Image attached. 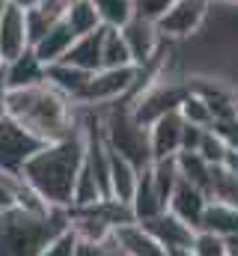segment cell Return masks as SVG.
Segmentation results:
<instances>
[{
  "mask_svg": "<svg viewBox=\"0 0 238 256\" xmlns=\"http://www.w3.org/2000/svg\"><path fill=\"white\" fill-rule=\"evenodd\" d=\"M90 72H84V68H74V66L68 63H54L45 68V80L54 86V90H60L62 96H68L72 102H78L80 98V92L86 90V84H90Z\"/></svg>",
  "mask_w": 238,
  "mask_h": 256,
  "instance_id": "cell-18",
  "label": "cell"
},
{
  "mask_svg": "<svg viewBox=\"0 0 238 256\" xmlns=\"http://www.w3.org/2000/svg\"><path fill=\"white\" fill-rule=\"evenodd\" d=\"M122 39H125V45L131 51V60H134L137 68H146V66L161 54V48H164V39H161L158 24L149 21V18H143V15H134L122 27Z\"/></svg>",
  "mask_w": 238,
  "mask_h": 256,
  "instance_id": "cell-8",
  "label": "cell"
},
{
  "mask_svg": "<svg viewBox=\"0 0 238 256\" xmlns=\"http://www.w3.org/2000/svg\"><path fill=\"white\" fill-rule=\"evenodd\" d=\"M86 158V126L80 116V128L57 143H45L33 158L21 167V176L42 194L54 208H72L74 182L80 176Z\"/></svg>",
  "mask_w": 238,
  "mask_h": 256,
  "instance_id": "cell-2",
  "label": "cell"
},
{
  "mask_svg": "<svg viewBox=\"0 0 238 256\" xmlns=\"http://www.w3.org/2000/svg\"><path fill=\"white\" fill-rule=\"evenodd\" d=\"M214 6H238V0H214Z\"/></svg>",
  "mask_w": 238,
  "mask_h": 256,
  "instance_id": "cell-38",
  "label": "cell"
},
{
  "mask_svg": "<svg viewBox=\"0 0 238 256\" xmlns=\"http://www.w3.org/2000/svg\"><path fill=\"white\" fill-rule=\"evenodd\" d=\"M102 60H104L102 68H125V66H134L131 51H128L125 39H122V30H116V27H108V30H104V51H102Z\"/></svg>",
  "mask_w": 238,
  "mask_h": 256,
  "instance_id": "cell-24",
  "label": "cell"
},
{
  "mask_svg": "<svg viewBox=\"0 0 238 256\" xmlns=\"http://www.w3.org/2000/svg\"><path fill=\"white\" fill-rule=\"evenodd\" d=\"M98 18L104 27H116L122 30L134 15H137V0H92Z\"/></svg>",
  "mask_w": 238,
  "mask_h": 256,
  "instance_id": "cell-23",
  "label": "cell"
},
{
  "mask_svg": "<svg viewBox=\"0 0 238 256\" xmlns=\"http://www.w3.org/2000/svg\"><path fill=\"white\" fill-rule=\"evenodd\" d=\"M208 191H202V188H196V185H190V182H184V179H178L176 191L170 196V212L182 218L188 226H194V230H200L202 226V214H206V208H208Z\"/></svg>",
  "mask_w": 238,
  "mask_h": 256,
  "instance_id": "cell-12",
  "label": "cell"
},
{
  "mask_svg": "<svg viewBox=\"0 0 238 256\" xmlns=\"http://www.w3.org/2000/svg\"><path fill=\"white\" fill-rule=\"evenodd\" d=\"M116 242H119V248H122L125 256H167V250L158 244V238L140 220H131L125 226H119Z\"/></svg>",
  "mask_w": 238,
  "mask_h": 256,
  "instance_id": "cell-15",
  "label": "cell"
},
{
  "mask_svg": "<svg viewBox=\"0 0 238 256\" xmlns=\"http://www.w3.org/2000/svg\"><path fill=\"white\" fill-rule=\"evenodd\" d=\"M178 0H137V15L149 18V21H158L161 15H167Z\"/></svg>",
  "mask_w": 238,
  "mask_h": 256,
  "instance_id": "cell-32",
  "label": "cell"
},
{
  "mask_svg": "<svg viewBox=\"0 0 238 256\" xmlns=\"http://www.w3.org/2000/svg\"><path fill=\"white\" fill-rule=\"evenodd\" d=\"M140 84V68L137 66H125V68H98L92 72L86 90L80 92L78 104L80 108H92V110H102V108H110L116 102L131 98V92L137 90Z\"/></svg>",
  "mask_w": 238,
  "mask_h": 256,
  "instance_id": "cell-5",
  "label": "cell"
},
{
  "mask_svg": "<svg viewBox=\"0 0 238 256\" xmlns=\"http://www.w3.org/2000/svg\"><path fill=\"white\" fill-rule=\"evenodd\" d=\"M54 24H57V21H51V18L42 15L39 9H27V36H30V48H33V45H36V42L54 27Z\"/></svg>",
  "mask_w": 238,
  "mask_h": 256,
  "instance_id": "cell-31",
  "label": "cell"
},
{
  "mask_svg": "<svg viewBox=\"0 0 238 256\" xmlns=\"http://www.w3.org/2000/svg\"><path fill=\"white\" fill-rule=\"evenodd\" d=\"M6 102H9V84H6V74L0 68V120L6 116Z\"/></svg>",
  "mask_w": 238,
  "mask_h": 256,
  "instance_id": "cell-35",
  "label": "cell"
},
{
  "mask_svg": "<svg viewBox=\"0 0 238 256\" xmlns=\"http://www.w3.org/2000/svg\"><path fill=\"white\" fill-rule=\"evenodd\" d=\"M206 232H214L220 238H236L238 236V206H226V202H218V200H208V208L202 214V226Z\"/></svg>",
  "mask_w": 238,
  "mask_h": 256,
  "instance_id": "cell-19",
  "label": "cell"
},
{
  "mask_svg": "<svg viewBox=\"0 0 238 256\" xmlns=\"http://www.w3.org/2000/svg\"><path fill=\"white\" fill-rule=\"evenodd\" d=\"M45 143L36 140L30 131L18 126L15 120L3 116L0 120V170L9 173H21V167L33 158V152H39Z\"/></svg>",
  "mask_w": 238,
  "mask_h": 256,
  "instance_id": "cell-7",
  "label": "cell"
},
{
  "mask_svg": "<svg viewBox=\"0 0 238 256\" xmlns=\"http://www.w3.org/2000/svg\"><path fill=\"white\" fill-rule=\"evenodd\" d=\"M62 230H68V208H54L48 214L9 208L0 214V256H39Z\"/></svg>",
  "mask_w": 238,
  "mask_h": 256,
  "instance_id": "cell-3",
  "label": "cell"
},
{
  "mask_svg": "<svg viewBox=\"0 0 238 256\" xmlns=\"http://www.w3.org/2000/svg\"><path fill=\"white\" fill-rule=\"evenodd\" d=\"M62 21L68 24V30L74 36H86V33H96V30L104 27L98 12H96V6H92V0H72V6H68Z\"/></svg>",
  "mask_w": 238,
  "mask_h": 256,
  "instance_id": "cell-20",
  "label": "cell"
},
{
  "mask_svg": "<svg viewBox=\"0 0 238 256\" xmlns=\"http://www.w3.org/2000/svg\"><path fill=\"white\" fill-rule=\"evenodd\" d=\"M110 149V146H108ZM140 167L131 164L128 158H122L119 152L110 149V196L114 200H122L131 206V196L137 191V182H140Z\"/></svg>",
  "mask_w": 238,
  "mask_h": 256,
  "instance_id": "cell-17",
  "label": "cell"
},
{
  "mask_svg": "<svg viewBox=\"0 0 238 256\" xmlns=\"http://www.w3.org/2000/svg\"><path fill=\"white\" fill-rule=\"evenodd\" d=\"M6 6H9V0H0V18H3V12H6Z\"/></svg>",
  "mask_w": 238,
  "mask_h": 256,
  "instance_id": "cell-39",
  "label": "cell"
},
{
  "mask_svg": "<svg viewBox=\"0 0 238 256\" xmlns=\"http://www.w3.org/2000/svg\"><path fill=\"white\" fill-rule=\"evenodd\" d=\"M3 74H6L9 90H27V86H36V84L45 80V66L36 57V51L30 48V51L18 54L15 60H9L3 66Z\"/></svg>",
  "mask_w": 238,
  "mask_h": 256,
  "instance_id": "cell-14",
  "label": "cell"
},
{
  "mask_svg": "<svg viewBox=\"0 0 238 256\" xmlns=\"http://www.w3.org/2000/svg\"><path fill=\"white\" fill-rule=\"evenodd\" d=\"M226 244H230V256H238V236L236 238H230Z\"/></svg>",
  "mask_w": 238,
  "mask_h": 256,
  "instance_id": "cell-37",
  "label": "cell"
},
{
  "mask_svg": "<svg viewBox=\"0 0 238 256\" xmlns=\"http://www.w3.org/2000/svg\"><path fill=\"white\" fill-rule=\"evenodd\" d=\"M182 137H184V120L178 110H170L158 116L149 126V146H152V161L176 158L182 152Z\"/></svg>",
  "mask_w": 238,
  "mask_h": 256,
  "instance_id": "cell-9",
  "label": "cell"
},
{
  "mask_svg": "<svg viewBox=\"0 0 238 256\" xmlns=\"http://www.w3.org/2000/svg\"><path fill=\"white\" fill-rule=\"evenodd\" d=\"M140 224L158 238V244H161L167 254L176 250V248H190V244H194V236H196V230L188 226L182 218H176L170 208L161 212V214H155V218H149V220H140Z\"/></svg>",
  "mask_w": 238,
  "mask_h": 256,
  "instance_id": "cell-11",
  "label": "cell"
},
{
  "mask_svg": "<svg viewBox=\"0 0 238 256\" xmlns=\"http://www.w3.org/2000/svg\"><path fill=\"white\" fill-rule=\"evenodd\" d=\"M74 256H125L116 242V232L102 238V242H78V254Z\"/></svg>",
  "mask_w": 238,
  "mask_h": 256,
  "instance_id": "cell-29",
  "label": "cell"
},
{
  "mask_svg": "<svg viewBox=\"0 0 238 256\" xmlns=\"http://www.w3.org/2000/svg\"><path fill=\"white\" fill-rule=\"evenodd\" d=\"M6 116L30 131L36 140L57 143L80 128V104L42 80L27 90H9Z\"/></svg>",
  "mask_w": 238,
  "mask_h": 256,
  "instance_id": "cell-1",
  "label": "cell"
},
{
  "mask_svg": "<svg viewBox=\"0 0 238 256\" xmlns=\"http://www.w3.org/2000/svg\"><path fill=\"white\" fill-rule=\"evenodd\" d=\"M208 196L226 206H238V173L226 164H214L212 167V179H208Z\"/></svg>",
  "mask_w": 238,
  "mask_h": 256,
  "instance_id": "cell-21",
  "label": "cell"
},
{
  "mask_svg": "<svg viewBox=\"0 0 238 256\" xmlns=\"http://www.w3.org/2000/svg\"><path fill=\"white\" fill-rule=\"evenodd\" d=\"M212 128L220 134V140H224L232 152H238V114L236 116H230V120H214Z\"/></svg>",
  "mask_w": 238,
  "mask_h": 256,
  "instance_id": "cell-33",
  "label": "cell"
},
{
  "mask_svg": "<svg viewBox=\"0 0 238 256\" xmlns=\"http://www.w3.org/2000/svg\"><path fill=\"white\" fill-rule=\"evenodd\" d=\"M74 254H78V236L72 230H62L60 236H54L45 244V250L39 256H74Z\"/></svg>",
  "mask_w": 238,
  "mask_h": 256,
  "instance_id": "cell-30",
  "label": "cell"
},
{
  "mask_svg": "<svg viewBox=\"0 0 238 256\" xmlns=\"http://www.w3.org/2000/svg\"><path fill=\"white\" fill-rule=\"evenodd\" d=\"M18 191H21V173L0 170V214L18 208Z\"/></svg>",
  "mask_w": 238,
  "mask_h": 256,
  "instance_id": "cell-28",
  "label": "cell"
},
{
  "mask_svg": "<svg viewBox=\"0 0 238 256\" xmlns=\"http://www.w3.org/2000/svg\"><path fill=\"white\" fill-rule=\"evenodd\" d=\"M68 6H72V0H39L33 9H39V12L48 15L51 21H62L66 12H68Z\"/></svg>",
  "mask_w": 238,
  "mask_h": 256,
  "instance_id": "cell-34",
  "label": "cell"
},
{
  "mask_svg": "<svg viewBox=\"0 0 238 256\" xmlns=\"http://www.w3.org/2000/svg\"><path fill=\"white\" fill-rule=\"evenodd\" d=\"M178 114H182V120H184L188 126H196V128H212V122H214V114H212L208 102H206L200 92H194V90L182 98Z\"/></svg>",
  "mask_w": 238,
  "mask_h": 256,
  "instance_id": "cell-25",
  "label": "cell"
},
{
  "mask_svg": "<svg viewBox=\"0 0 238 256\" xmlns=\"http://www.w3.org/2000/svg\"><path fill=\"white\" fill-rule=\"evenodd\" d=\"M212 167L214 164H224L226 161V152H230V146L220 140V134L214 131V128H206V134H202V140H200V149H196Z\"/></svg>",
  "mask_w": 238,
  "mask_h": 256,
  "instance_id": "cell-27",
  "label": "cell"
},
{
  "mask_svg": "<svg viewBox=\"0 0 238 256\" xmlns=\"http://www.w3.org/2000/svg\"><path fill=\"white\" fill-rule=\"evenodd\" d=\"M190 254L194 256H230V244H226V238H220L214 232L196 230L194 244H190Z\"/></svg>",
  "mask_w": 238,
  "mask_h": 256,
  "instance_id": "cell-26",
  "label": "cell"
},
{
  "mask_svg": "<svg viewBox=\"0 0 238 256\" xmlns=\"http://www.w3.org/2000/svg\"><path fill=\"white\" fill-rule=\"evenodd\" d=\"M74 39H78V36L68 30V24H66V21H57V24L33 45V51H36V57L42 60V66L48 68V66L66 60V54H68V48L74 45Z\"/></svg>",
  "mask_w": 238,
  "mask_h": 256,
  "instance_id": "cell-16",
  "label": "cell"
},
{
  "mask_svg": "<svg viewBox=\"0 0 238 256\" xmlns=\"http://www.w3.org/2000/svg\"><path fill=\"white\" fill-rule=\"evenodd\" d=\"M30 51V36H27V9L9 3L3 18H0V54L3 60H15L18 54Z\"/></svg>",
  "mask_w": 238,
  "mask_h": 256,
  "instance_id": "cell-10",
  "label": "cell"
},
{
  "mask_svg": "<svg viewBox=\"0 0 238 256\" xmlns=\"http://www.w3.org/2000/svg\"><path fill=\"white\" fill-rule=\"evenodd\" d=\"M3 66H6V60H3V54H0V68H3Z\"/></svg>",
  "mask_w": 238,
  "mask_h": 256,
  "instance_id": "cell-40",
  "label": "cell"
},
{
  "mask_svg": "<svg viewBox=\"0 0 238 256\" xmlns=\"http://www.w3.org/2000/svg\"><path fill=\"white\" fill-rule=\"evenodd\" d=\"M212 12H214V0H178L155 24H158L164 42H190L202 33Z\"/></svg>",
  "mask_w": 238,
  "mask_h": 256,
  "instance_id": "cell-6",
  "label": "cell"
},
{
  "mask_svg": "<svg viewBox=\"0 0 238 256\" xmlns=\"http://www.w3.org/2000/svg\"><path fill=\"white\" fill-rule=\"evenodd\" d=\"M104 30H108V27H102V30H96V33H86V36H78L62 63L74 66V68H84V72H90V74L98 72V68L104 66V60H102V51H104Z\"/></svg>",
  "mask_w": 238,
  "mask_h": 256,
  "instance_id": "cell-13",
  "label": "cell"
},
{
  "mask_svg": "<svg viewBox=\"0 0 238 256\" xmlns=\"http://www.w3.org/2000/svg\"><path fill=\"white\" fill-rule=\"evenodd\" d=\"M176 164H178V173L184 182L208 191V179H212V164L200 155V152H178L176 155Z\"/></svg>",
  "mask_w": 238,
  "mask_h": 256,
  "instance_id": "cell-22",
  "label": "cell"
},
{
  "mask_svg": "<svg viewBox=\"0 0 238 256\" xmlns=\"http://www.w3.org/2000/svg\"><path fill=\"white\" fill-rule=\"evenodd\" d=\"M167 256H194V254H190V248H176V250H170Z\"/></svg>",
  "mask_w": 238,
  "mask_h": 256,
  "instance_id": "cell-36",
  "label": "cell"
},
{
  "mask_svg": "<svg viewBox=\"0 0 238 256\" xmlns=\"http://www.w3.org/2000/svg\"><path fill=\"white\" fill-rule=\"evenodd\" d=\"M102 116V137L104 143L119 152L122 158H128L131 164H137L140 170L152 164V146H149V126H143L131 108L125 102H116L110 108L98 110Z\"/></svg>",
  "mask_w": 238,
  "mask_h": 256,
  "instance_id": "cell-4",
  "label": "cell"
}]
</instances>
